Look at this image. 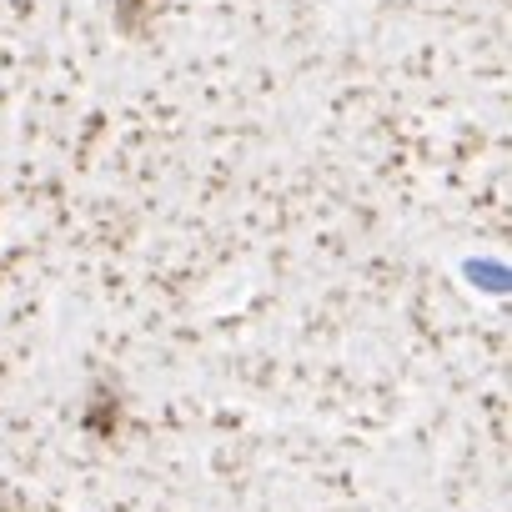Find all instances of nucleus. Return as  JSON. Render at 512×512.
<instances>
[{"label":"nucleus","mask_w":512,"mask_h":512,"mask_svg":"<svg viewBox=\"0 0 512 512\" xmlns=\"http://www.w3.org/2000/svg\"><path fill=\"white\" fill-rule=\"evenodd\" d=\"M467 277L482 282L487 292H507V267H492V262H467Z\"/></svg>","instance_id":"obj_1"}]
</instances>
